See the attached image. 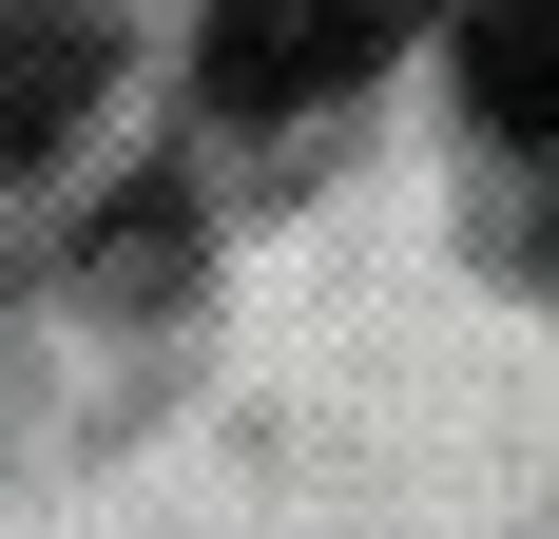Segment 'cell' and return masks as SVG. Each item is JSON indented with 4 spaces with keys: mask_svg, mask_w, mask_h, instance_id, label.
<instances>
[{
    "mask_svg": "<svg viewBox=\"0 0 559 539\" xmlns=\"http://www.w3.org/2000/svg\"><path fill=\"white\" fill-rule=\"evenodd\" d=\"M425 20H444V0H213L193 77H213L231 116H309V97H347V77H386Z\"/></svg>",
    "mask_w": 559,
    "mask_h": 539,
    "instance_id": "cell-1",
    "label": "cell"
},
{
    "mask_svg": "<svg viewBox=\"0 0 559 539\" xmlns=\"http://www.w3.org/2000/svg\"><path fill=\"white\" fill-rule=\"evenodd\" d=\"M78 97H97V20H58V0L20 20V0H0V173L58 155V116H78Z\"/></svg>",
    "mask_w": 559,
    "mask_h": 539,
    "instance_id": "cell-2",
    "label": "cell"
},
{
    "mask_svg": "<svg viewBox=\"0 0 559 539\" xmlns=\"http://www.w3.org/2000/svg\"><path fill=\"white\" fill-rule=\"evenodd\" d=\"M463 97L502 135H559V0H463Z\"/></svg>",
    "mask_w": 559,
    "mask_h": 539,
    "instance_id": "cell-3",
    "label": "cell"
}]
</instances>
